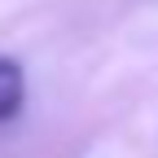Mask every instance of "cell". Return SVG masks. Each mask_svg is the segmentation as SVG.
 I'll return each mask as SVG.
<instances>
[{
    "label": "cell",
    "instance_id": "6da1fadb",
    "mask_svg": "<svg viewBox=\"0 0 158 158\" xmlns=\"http://www.w3.org/2000/svg\"><path fill=\"white\" fill-rule=\"evenodd\" d=\"M22 97H27V79H22V66L0 57V123L13 118L22 110Z\"/></svg>",
    "mask_w": 158,
    "mask_h": 158
}]
</instances>
